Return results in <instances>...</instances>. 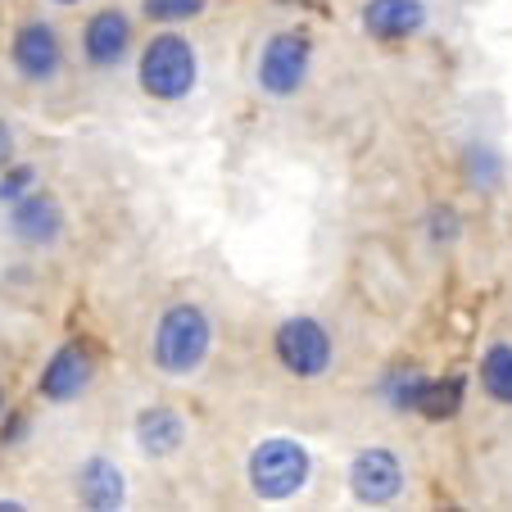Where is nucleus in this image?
<instances>
[{"instance_id": "f257e3e1", "label": "nucleus", "mask_w": 512, "mask_h": 512, "mask_svg": "<svg viewBox=\"0 0 512 512\" xmlns=\"http://www.w3.org/2000/svg\"><path fill=\"white\" fill-rule=\"evenodd\" d=\"M213 327L209 309H200L195 300H177L159 313L155 336H150V368L168 381H186L195 372H204L213 354Z\"/></svg>"}, {"instance_id": "f03ea898", "label": "nucleus", "mask_w": 512, "mask_h": 512, "mask_svg": "<svg viewBox=\"0 0 512 512\" xmlns=\"http://www.w3.org/2000/svg\"><path fill=\"white\" fill-rule=\"evenodd\" d=\"M200 82V55L182 28H159L136 50V91L155 105H182Z\"/></svg>"}, {"instance_id": "7ed1b4c3", "label": "nucleus", "mask_w": 512, "mask_h": 512, "mask_svg": "<svg viewBox=\"0 0 512 512\" xmlns=\"http://www.w3.org/2000/svg\"><path fill=\"white\" fill-rule=\"evenodd\" d=\"M313 55H318V46H313L309 28L268 32L259 55H254V73H250L259 96L277 100V105L304 96V87H309V78H313Z\"/></svg>"}, {"instance_id": "20e7f679", "label": "nucleus", "mask_w": 512, "mask_h": 512, "mask_svg": "<svg viewBox=\"0 0 512 512\" xmlns=\"http://www.w3.org/2000/svg\"><path fill=\"white\" fill-rule=\"evenodd\" d=\"M245 476H250L254 499L263 503H286L295 494H304L313 476V458L300 440L290 435H268L263 445H254L250 463H245Z\"/></svg>"}, {"instance_id": "39448f33", "label": "nucleus", "mask_w": 512, "mask_h": 512, "mask_svg": "<svg viewBox=\"0 0 512 512\" xmlns=\"http://www.w3.org/2000/svg\"><path fill=\"white\" fill-rule=\"evenodd\" d=\"M272 354L277 363L300 381H322L331 368H336V336L322 318L313 313H290V318L277 322L272 331Z\"/></svg>"}, {"instance_id": "423d86ee", "label": "nucleus", "mask_w": 512, "mask_h": 512, "mask_svg": "<svg viewBox=\"0 0 512 512\" xmlns=\"http://www.w3.org/2000/svg\"><path fill=\"white\" fill-rule=\"evenodd\" d=\"M10 64L19 73V82H28V87H55L68 68V46L55 23L46 19L19 23L10 37Z\"/></svg>"}, {"instance_id": "0eeeda50", "label": "nucleus", "mask_w": 512, "mask_h": 512, "mask_svg": "<svg viewBox=\"0 0 512 512\" xmlns=\"http://www.w3.org/2000/svg\"><path fill=\"white\" fill-rule=\"evenodd\" d=\"M78 50H82V64H87L91 73H118L136 50L132 14H127L123 5H100V10L82 23Z\"/></svg>"}, {"instance_id": "6e6552de", "label": "nucleus", "mask_w": 512, "mask_h": 512, "mask_svg": "<svg viewBox=\"0 0 512 512\" xmlns=\"http://www.w3.org/2000/svg\"><path fill=\"white\" fill-rule=\"evenodd\" d=\"M408 490V467L395 449H358L354 463H349V494H354L363 508H390L399 503Z\"/></svg>"}, {"instance_id": "1a4fd4ad", "label": "nucleus", "mask_w": 512, "mask_h": 512, "mask_svg": "<svg viewBox=\"0 0 512 512\" xmlns=\"http://www.w3.org/2000/svg\"><path fill=\"white\" fill-rule=\"evenodd\" d=\"M5 232L23 245V250H50V245L64 241L68 232V213L59 204V195L50 191H28L23 200H14L5 209Z\"/></svg>"}, {"instance_id": "9d476101", "label": "nucleus", "mask_w": 512, "mask_h": 512, "mask_svg": "<svg viewBox=\"0 0 512 512\" xmlns=\"http://www.w3.org/2000/svg\"><path fill=\"white\" fill-rule=\"evenodd\" d=\"M358 28L377 46H404V41H417L431 28V5L426 0H363Z\"/></svg>"}, {"instance_id": "9b49d317", "label": "nucleus", "mask_w": 512, "mask_h": 512, "mask_svg": "<svg viewBox=\"0 0 512 512\" xmlns=\"http://www.w3.org/2000/svg\"><path fill=\"white\" fill-rule=\"evenodd\" d=\"M132 440L150 463H168V458H177L186 449L191 422H186V413L173 404H150L132 417Z\"/></svg>"}, {"instance_id": "f8f14e48", "label": "nucleus", "mask_w": 512, "mask_h": 512, "mask_svg": "<svg viewBox=\"0 0 512 512\" xmlns=\"http://www.w3.org/2000/svg\"><path fill=\"white\" fill-rule=\"evenodd\" d=\"M91 377H96V363H91L87 345H64L55 358L46 363V372H41V399L46 404H73V399L87 395Z\"/></svg>"}, {"instance_id": "ddd939ff", "label": "nucleus", "mask_w": 512, "mask_h": 512, "mask_svg": "<svg viewBox=\"0 0 512 512\" xmlns=\"http://www.w3.org/2000/svg\"><path fill=\"white\" fill-rule=\"evenodd\" d=\"M73 499L82 508H123L127 503V481H123V467L114 463L109 454H87L73 472Z\"/></svg>"}, {"instance_id": "4468645a", "label": "nucleus", "mask_w": 512, "mask_h": 512, "mask_svg": "<svg viewBox=\"0 0 512 512\" xmlns=\"http://www.w3.org/2000/svg\"><path fill=\"white\" fill-rule=\"evenodd\" d=\"M426 386H431V377H426L422 368H413V363H395V368L381 377L377 395L390 413H422Z\"/></svg>"}, {"instance_id": "2eb2a0df", "label": "nucleus", "mask_w": 512, "mask_h": 512, "mask_svg": "<svg viewBox=\"0 0 512 512\" xmlns=\"http://www.w3.org/2000/svg\"><path fill=\"white\" fill-rule=\"evenodd\" d=\"M485 399L499 408H512V340H494L481 354V368H476Z\"/></svg>"}, {"instance_id": "dca6fc26", "label": "nucleus", "mask_w": 512, "mask_h": 512, "mask_svg": "<svg viewBox=\"0 0 512 512\" xmlns=\"http://www.w3.org/2000/svg\"><path fill=\"white\" fill-rule=\"evenodd\" d=\"M463 173H467V182H472L476 191L490 195L494 186L503 182V159H499V150H494L490 141H472V145L463 150Z\"/></svg>"}, {"instance_id": "f3484780", "label": "nucleus", "mask_w": 512, "mask_h": 512, "mask_svg": "<svg viewBox=\"0 0 512 512\" xmlns=\"http://www.w3.org/2000/svg\"><path fill=\"white\" fill-rule=\"evenodd\" d=\"M209 0H141V14L150 23H164V28H177V23H191L204 14Z\"/></svg>"}, {"instance_id": "a211bd4d", "label": "nucleus", "mask_w": 512, "mask_h": 512, "mask_svg": "<svg viewBox=\"0 0 512 512\" xmlns=\"http://www.w3.org/2000/svg\"><path fill=\"white\" fill-rule=\"evenodd\" d=\"M458 232H463V218H458L454 204H435V209L426 213V241H431L435 250H449V245L458 241Z\"/></svg>"}, {"instance_id": "6ab92c4d", "label": "nucleus", "mask_w": 512, "mask_h": 512, "mask_svg": "<svg viewBox=\"0 0 512 512\" xmlns=\"http://www.w3.org/2000/svg\"><path fill=\"white\" fill-rule=\"evenodd\" d=\"M37 182H41V173L32 164H5L0 168V209H10L14 200L37 191Z\"/></svg>"}, {"instance_id": "aec40b11", "label": "nucleus", "mask_w": 512, "mask_h": 512, "mask_svg": "<svg viewBox=\"0 0 512 512\" xmlns=\"http://www.w3.org/2000/svg\"><path fill=\"white\" fill-rule=\"evenodd\" d=\"M5 164H14V132H10V123L0 118V168Z\"/></svg>"}, {"instance_id": "412c9836", "label": "nucleus", "mask_w": 512, "mask_h": 512, "mask_svg": "<svg viewBox=\"0 0 512 512\" xmlns=\"http://www.w3.org/2000/svg\"><path fill=\"white\" fill-rule=\"evenodd\" d=\"M0 417H5V386H0Z\"/></svg>"}, {"instance_id": "4be33fe9", "label": "nucleus", "mask_w": 512, "mask_h": 512, "mask_svg": "<svg viewBox=\"0 0 512 512\" xmlns=\"http://www.w3.org/2000/svg\"><path fill=\"white\" fill-rule=\"evenodd\" d=\"M50 5H78V0H50Z\"/></svg>"}]
</instances>
